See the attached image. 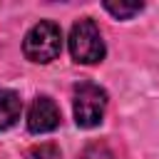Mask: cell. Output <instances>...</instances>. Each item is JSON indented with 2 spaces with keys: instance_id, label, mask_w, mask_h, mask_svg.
Wrapping results in <instances>:
<instances>
[{
  "instance_id": "obj_1",
  "label": "cell",
  "mask_w": 159,
  "mask_h": 159,
  "mask_svg": "<svg viewBox=\"0 0 159 159\" xmlns=\"http://www.w3.org/2000/svg\"><path fill=\"white\" fill-rule=\"evenodd\" d=\"M22 52L30 62L47 65L62 52V32L55 22L42 20L30 27V32L22 40Z\"/></svg>"
},
{
  "instance_id": "obj_2",
  "label": "cell",
  "mask_w": 159,
  "mask_h": 159,
  "mask_svg": "<svg viewBox=\"0 0 159 159\" xmlns=\"http://www.w3.org/2000/svg\"><path fill=\"white\" fill-rule=\"evenodd\" d=\"M72 107H75V122H77V127L92 129V127H97V124L102 122V117H104L107 92H104L99 84L80 82V84L75 87Z\"/></svg>"
},
{
  "instance_id": "obj_3",
  "label": "cell",
  "mask_w": 159,
  "mask_h": 159,
  "mask_svg": "<svg viewBox=\"0 0 159 159\" xmlns=\"http://www.w3.org/2000/svg\"><path fill=\"white\" fill-rule=\"evenodd\" d=\"M70 52H72L75 62H82V65H94L104 57V40H102L97 25L89 17H82L72 25Z\"/></svg>"
},
{
  "instance_id": "obj_4",
  "label": "cell",
  "mask_w": 159,
  "mask_h": 159,
  "mask_svg": "<svg viewBox=\"0 0 159 159\" xmlns=\"http://www.w3.org/2000/svg\"><path fill=\"white\" fill-rule=\"evenodd\" d=\"M60 124V109L50 97H35V102L30 104L27 112V129L35 134H45L52 132Z\"/></svg>"
},
{
  "instance_id": "obj_5",
  "label": "cell",
  "mask_w": 159,
  "mask_h": 159,
  "mask_svg": "<svg viewBox=\"0 0 159 159\" xmlns=\"http://www.w3.org/2000/svg\"><path fill=\"white\" fill-rule=\"evenodd\" d=\"M22 112V102L17 97V92L12 89H0V132L10 129Z\"/></svg>"
},
{
  "instance_id": "obj_6",
  "label": "cell",
  "mask_w": 159,
  "mask_h": 159,
  "mask_svg": "<svg viewBox=\"0 0 159 159\" xmlns=\"http://www.w3.org/2000/svg\"><path fill=\"white\" fill-rule=\"evenodd\" d=\"M142 2H104V10L112 12L114 17L119 20H127V17H134L137 12H142Z\"/></svg>"
},
{
  "instance_id": "obj_7",
  "label": "cell",
  "mask_w": 159,
  "mask_h": 159,
  "mask_svg": "<svg viewBox=\"0 0 159 159\" xmlns=\"http://www.w3.org/2000/svg\"><path fill=\"white\" fill-rule=\"evenodd\" d=\"M27 159H60V149L50 142L45 144H35L30 152H27Z\"/></svg>"
},
{
  "instance_id": "obj_8",
  "label": "cell",
  "mask_w": 159,
  "mask_h": 159,
  "mask_svg": "<svg viewBox=\"0 0 159 159\" xmlns=\"http://www.w3.org/2000/svg\"><path fill=\"white\" fill-rule=\"evenodd\" d=\"M82 159H114V154L104 147V144H89L82 152Z\"/></svg>"
}]
</instances>
